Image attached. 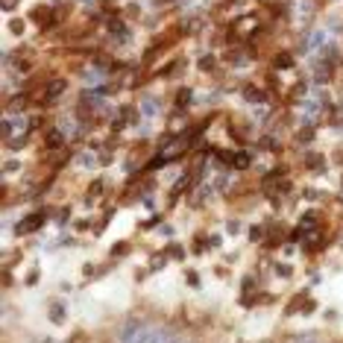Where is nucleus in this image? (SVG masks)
<instances>
[{
  "mask_svg": "<svg viewBox=\"0 0 343 343\" xmlns=\"http://www.w3.org/2000/svg\"><path fill=\"white\" fill-rule=\"evenodd\" d=\"M41 223H44V214H29L23 223H18V226H15V232H18V235H29V232H35Z\"/></svg>",
  "mask_w": 343,
  "mask_h": 343,
  "instance_id": "1",
  "label": "nucleus"
},
{
  "mask_svg": "<svg viewBox=\"0 0 343 343\" xmlns=\"http://www.w3.org/2000/svg\"><path fill=\"white\" fill-rule=\"evenodd\" d=\"M65 88H68V79H53V82L47 85V91H44V100H56Z\"/></svg>",
  "mask_w": 343,
  "mask_h": 343,
  "instance_id": "2",
  "label": "nucleus"
},
{
  "mask_svg": "<svg viewBox=\"0 0 343 343\" xmlns=\"http://www.w3.org/2000/svg\"><path fill=\"white\" fill-rule=\"evenodd\" d=\"M62 144H65V132H62V129H53V132L47 135V147H50V150H59Z\"/></svg>",
  "mask_w": 343,
  "mask_h": 343,
  "instance_id": "3",
  "label": "nucleus"
},
{
  "mask_svg": "<svg viewBox=\"0 0 343 343\" xmlns=\"http://www.w3.org/2000/svg\"><path fill=\"white\" fill-rule=\"evenodd\" d=\"M244 97H247L250 103H264V91H258V88H252V85L244 88Z\"/></svg>",
  "mask_w": 343,
  "mask_h": 343,
  "instance_id": "4",
  "label": "nucleus"
},
{
  "mask_svg": "<svg viewBox=\"0 0 343 343\" xmlns=\"http://www.w3.org/2000/svg\"><path fill=\"white\" fill-rule=\"evenodd\" d=\"M232 164H235L238 170H247V167H250V156H247V153H235V159H232Z\"/></svg>",
  "mask_w": 343,
  "mask_h": 343,
  "instance_id": "5",
  "label": "nucleus"
},
{
  "mask_svg": "<svg viewBox=\"0 0 343 343\" xmlns=\"http://www.w3.org/2000/svg\"><path fill=\"white\" fill-rule=\"evenodd\" d=\"M109 32H112V35H117V38H123V32H126L123 21H109Z\"/></svg>",
  "mask_w": 343,
  "mask_h": 343,
  "instance_id": "6",
  "label": "nucleus"
},
{
  "mask_svg": "<svg viewBox=\"0 0 343 343\" xmlns=\"http://www.w3.org/2000/svg\"><path fill=\"white\" fill-rule=\"evenodd\" d=\"M229 62H232V65H247V62H250V53H247V50H238V53L229 56Z\"/></svg>",
  "mask_w": 343,
  "mask_h": 343,
  "instance_id": "7",
  "label": "nucleus"
},
{
  "mask_svg": "<svg viewBox=\"0 0 343 343\" xmlns=\"http://www.w3.org/2000/svg\"><path fill=\"white\" fill-rule=\"evenodd\" d=\"M273 65H276V68H291L294 59H291V53H279V56L273 59Z\"/></svg>",
  "mask_w": 343,
  "mask_h": 343,
  "instance_id": "8",
  "label": "nucleus"
},
{
  "mask_svg": "<svg viewBox=\"0 0 343 343\" xmlns=\"http://www.w3.org/2000/svg\"><path fill=\"white\" fill-rule=\"evenodd\" d=\"M252 26H255V18H241L235 23V29H252Z\"/></svg>",
  "mask_w": 343,
  "mask_h": 343,
  "instance_id": "9",
  "label": "nucleus"
},
{
  "mask_svg": "<svg viewBox=\"0 0 343 343\" xmlns=\"http://www.w3.org/2000/svg\"><path fill=\"white\" fill-rule=\"evenodd\" d=\"M188 100H191V91H188V88L176 94V106H179V109H182V106H188Z\"/></svg>",
  "mask_w": 343,
  "mask_h": 343,
  "instance_id": "10",
  "label": "nucleus"
},
{
  "mask_svg": "<svg viewBox=\"0 0 343 343\" xmlns=\"http://www.w3.org/2000/svg\"><path fill=\"white\" fill-rule=\"evenodd\" d=\"M23 106H26V97L21 94V97H15V100H12V106H9V109H12V112H21Z\"/></svg>",
  "mask_w": 343,
  "mask_h": 343,
  "instance_id": "11",
  "label": "nucleus"
},
{
  "mask_svg": "<svg viewBox=\"0 0 343 343\" xmlns=\"http://www.w3.org/2000/svg\"><path fill=\"white\" fill-rule=\"evenodd\" d=\"M261 147H264L267 153H273V150H279V144H276V138H261Z\"/></svg>",
  "mask_w": 343,
  "mask_h": 343,
  "instance_id": "12",
  "label": "nucleus"
},
{
  "mask_svg": "<svg viewBox=\"0 0 343 343\" xmlns=\"http://www.w3.org/2000/svg\"><path fill=\"white\" fill-rule=\"evenodd\" d=\"M317 226V214H305L302 217V229H314Z\"/></svg>",
  "mask_w": 343,
  "mask_h": 343,
  "instance_id": "13",
  "label": "nucleus"
},
{
  "mask_svg": "<svg viewBox=\"0 0 343 343\" xmlns=\"http://www.w3.org/2000/svg\"><path fill=\"white\" fill-rule=\"evenodd\" d=\"M9 29H12L15 35H21V32H23V21H9Z\"/></svg>",
  "mask_w": 343,
  "mask_h": 343,
  "instance_id": "14",
  "label": "nucleus"
},
{
  "mask_svg": "<svg viewBox=\"0 0 343 343\" xmlns=\"http://www.w3.org/2000/svg\"><path fill=\"white\" fill-rule=\"evenodd\" d=\"M200 68H203V70L214 68V56H203V59H200Z\"/></svg>",
  "mask_w": 343,
  "mask_h": 343,
  "instance_id": "15",
  "label": "nucleus"
},
{
  "mask_svg": "<svg viewBox=\"0 0 343 343\" xmlns=\"http://www.w3.org/2000/svg\"><path fill=\"white\" fill-rule=\"evenodd\" d=\"M62 314H65V308H62V305H53V323H62V320H65Z\"/></svg>",
  "mask_w": 343,
  "mask_h": 343,
  "instance_id": "16",
  "label": "nucleus"
},
{
  "mask_svg": "<svg viewBox=\"0 0 343 343\" xmlns=\"http://www.w3.org/2000/svg\"><path fill=\"white\" fill-rule=\"evenodd\" d=\"M79 164H82V167H94L97 161H94V156H79Z\"/></svg>",
  "mask_w": 343,
  "mask_h": 343,
  "instance_id": "17",
  "label": "nucleus"
},
{
  "mask_svg": "<svg viewBox=\"0 0 343 343\" xmlns=\"http://www.w3.org/2000/svg\"><path fill=\"white\" fill-rule=\"evenodd\" d=\"M305 164H308V167H320V164H323V159H320V156H308V159H305Z\"/></svg>",
  "mask_w": 343,
  "mask_h": 343,
  "instance_id": "18",
  "label": "nucleus"
},
{
  "mask_svg": "<svg viewBox=\"0 0 343 343\" xmlns=\"http://www.w3.org/2000/svg\"><path fill=\"white\" fill-rule=\"evenodd\" d=\"M3 170H6V173H15V170H21V161H6V164H3Z\"/></svg>",
  "mask_w": 343,
  "mask_h": 343,
  "instance_id": "19",
  "label": "nucleus"
},
{
  "mask_svg": "<svg viewBox=\"0 0 343 343\" xmlns=\"http://www.w3.org/2000/svg\"><path fill=\"white\" fill-rule=\"evenodd\" d=\"M226 232H229V235L241 232V223H238V220H229V223H226Z\"/></svg>",
  "mask_w": 343,
  "mask_h": 343,
  "instance_id": "20",
  "label": "nucleus"
},
{
  "mask_svg": "<svg viewBox=\"0 0 343 343\" xmlns=\"http://www.w3.org/2000/svg\"><path fill=\"white\" fill-rule=\"evenodd\" d=\"M302 94H305V85H302V82H299V85H297V88H294V91H291V97H294V100H297V97H302Z\"/></svg>",
  "mask_w": 343,
  "mask_h": 343,
  "instance_id": "21",
  "label": "nucleus"
},
{
  "mask_svg": "<svg viewBox=\"0 0 343 343\" xmlns=\"http://www.w3.org/2000/svg\"><path fill=\"white\" fill-rule=\"evenodd\" d=\"M144 112L153 114V112H156V100H144Z\"/></svg>",
  "mask_w": 343,
  "mask_h": 343,
  "instance_id": "22",
  "label": "nucleus"
},
{
  "mask_svg": "<svg viewBox=\"0 0 343 343\" xmlns=\"http://www.w3.org/2000/svg\"><path fill=\"white\" fill-rule=\"evenodd\" d=\"M276 273H279V276H291V264H279Z\"/></svg>",
  "mask_w": 343,
  "mask_h": 343,
  "instance_id": "23",
  "label": "nucleus"
},
{
  "mask_svg": "<svg viewBox=\"0 0 343 343\" xmlns=\"http://www.w3.org/2000/svg\"><path fill=\"white\" fill-rule=\"evenodd\" d=\"M170 255H173V258H182L185 252H182V247H170Z\"/></svg>",
  "mask_w": 343,
  "mask_h": 343,
  "instance_id": "24",
  "label": "nucleus"
},
{
  "mask_svg": "<svg viewBox=\"0 0 343 343\" xmlns=\"http://www.w3.org/2000/svg\"><path fill=\"white\" fill-rule=\"evenodd\" d=\"M18 3H21V0H3V9H15Z\"/></svg>",
  "mask_w": 343,
  "mask_h": 343,
  "instance_id": "25",
  "label": "nucleus"
},
{
  "mask_svg": "<svg viewBox=\"0 0 343 343\" xmlns=\"http://www.w3.org/2000/svg\"><path fill=\"white\" fill-rule=\"evenodd\" d=\"M302 343H311V341H302Z\"/></svg>",
  "mask_w": 343,
  "mask_h": 343,
  "instance_id": "26",
  "label": "nucleus"
}]
</instances>
